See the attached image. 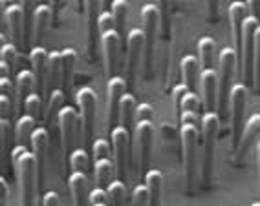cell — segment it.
Listing matches in <instances>:
<instances>
[{"mask_svg": "<svg viewBox=\"0 0 260 206\" xmlns=\"http://www.w3.org/2000/svg\"><path fill=\"white\" fill-rule=\"evenodd\" d=\"M15 172H17V183H19V199L20 206H35V160L31 151L26 146H17L11 151Z\"/></svg>", "mask_w": 260, "mask_h": 206, "instance_id": "1", "label": "cell"}, {"mask_svg": "<svg viewBox=\"0 0 260 206\" xmlns=\"http://www.w3.org/2000/svg\"><path fill=\"white\" fill-rule=\"evenodd\" d=\"M202 137H204V157H202V181L207 186L213 175V159L214 146H216V135L220 128V115L216 111H205L200 119Z\"/></svg>", "mask_w": 260, "mask_h": 206, "instance_id": "2", "label": "cell"}, {"mask_svg": "<svg viewBox=\"0 0 260 206\" xmlns=\"http://www.w3.org/2000/svg\"><path fill=\"white\" fill-rule=\"evenodd\" d=\"M260 40V28L258 19L255 17H246L242 22V77H244V86H253V55H255V44Z\"/></svg>", "mask_w": 260, "mask_h": 206, "instance_id": "3", "label": "cell"}, {"mask_svg": "<svg viewBox=\"0 0 260 206\" xmlns=\"http://www.w3.org/2000/svg\"><path fill=\"white\" fill-rule=\"evenodd\" d=\"M181 155H183V168H185L187 188L192 190L196 177V146L200 139V126L198 124L180 122Z\"/></svg>", "mask_w": 260, "mask_h": 206, "instance_id": "4", "label": "cell"}, {"mask_svg": "<svg viewBox=\"0 0 260 206\" xmlns=\"http://www.w3.org/2000/svg\"><path fill=\"white\" fill-rule=\"evenodd\" d=\"M237 53L233 48H222L218 55V88H216V102H218L220 113H225V106H228V97L229 90H231V78L235 66H237Z\"/></svg>", "mask_w": 260, "mask_h": 206, "instance_id": "5", "label": "cell"}, {"mask_svg": "<svg viewBox=\"0 0 260 206\" xmlns=\"http://www.w3.org/2000/svg\"><path fill=\"white\" fill-rule=\"evenodd\" d=\"M141 22H143V51H145V73L150 75L154 59V44H156V33H158L159 10L156 4H145L141 8Z\"/></svg>", "mask_w": 260, "mask_h": 206, "instance_id": "6", "label": "cell"}, {"mask_svg": "<svg viewBox=\"0 0 260 206\" xmlns=\"http://www.w3.org/2000/svg\"><path fill=\"white\" fill-rule=\"evenodd\" d=\"M48 130L39 126L29 135V144H31V155L35 160V190L37 193H42L44 188V160H46V150H48Z\"/></svg>", "mask_w": 260, "mask_h": 206, "instance_id": "7", "label": "cell"}, {"mask_svg": "<svg viewBox=\"0 0 260 206\" xmlns=\"http://www.w3.org/2000/svg\"><path fill=\"white\" fill-rule=\"evenodd\" d=\"M75 102L79 106L84 137L92 144V133H93V126H95V110H98V93L88 86L79 88L77 93H75Z\"/></svg>", "mask_w": 260, "mask_h": 206, "instance_id": "8", "label": "cell"}, {"mask_svg": "<svg viewBox=\"0 0 260 206\" xmlns=\"http://www.w3.org/2000/svg\"><path fill=\"white\" fill-rule=\"evenodd\" d=\"M247 88L242 83H235L229 90L228 102L231 104V128H233V144L237 148L238 137H240V128L244 122V110H246Z\"/></svg>", "mask_w": 260, "mask_h": 206, "instance_id": "9", "label": "cell"}, {"mask_svg": "<svg viewBox=\"0 0 260 206\" xmlns=\"http://www.w3.org/2000/svg\"><path fill=\"white\" fill-rule=\"evenodd\" d=\"M112 146H114V166H116L117 179L125 183L126 166H128V146H130V132L123 126L112 128Z\"/></svg>", "mask_w": 260, "mask_h": 206, "instance_id": "10", "label": "cell"}, {"mask_svg": "<svg viewBox=\"0 0 260 206\" xmlns=\"http://www.w3.org/2000/svg\"><path fill=\"white\" fill-rule=\"evenodd\" d=\"M152 135L154 124L149 120L134 124V141H136V153L140 159V170H147L152 153Z\"/></svg>", "mask_w": 260, "mask_h": 206, "instance_id": "11", "label": "cell"}, {"mask_svg": "<svg viewBox=\"0 0 260 206\" xmlns=\"http://www.w3.org/2000/svg\"><path fill=\"white\" fill-rule=\"evenodd\" d=\"M258 132H260V115L258 113H253L247 119L246 126L242 130L240 137H238V144L235 148V155H233V160H235V164H240L244 157H246L247 151L253 148V144L256 142L258 139Z\"/></svg>", "mask_w": 260, "mask_h": 206, "instance_id": "12", "label": "cell"}, {"mask_svg": "<svg viewBox=\"0 0 260 206\" xmlns=\"http://www.w3.org/2000/svg\"><path fill=\"white\" fill-rule=\"evenodd\" d=\"M75 120H77V111L74 106H62L60 111L57 113V122H59V133H60V150H62V157H68L74 142V128Z\"/></svg>", "mask_w": 260, "mask_h": 206, "instance_id": "13", "label": "cell"}, {"mask_svg": "<svg viewBox=\"0 0 260 206\" xmlns=\"http://www.w3.org/2000/svg\"><path fill=\"white\" fill-rule=\"evenodd\" d=\"M126 93V78L114 75L107 80V124L114 126L117 122L119 99Z\"/></svg>", "mask_w": 260, "mask_h": 206, "instance_id": "14", "label": "cell"}, {"mask_svg": "<svg viewBox=\"0 0 260 206\" xmlns=\"http://www.w3.org/2000/svg\"><path fill=\"white\" fill-rule=\"evenodd\" d=\"M101 37V48H103V59H105V73L107 77H114L117 69V55H119V42L121 37L117 35L116 29L99 35Z\"/></svg>", "mask_w": 260, "mask_h": 206, "instance_id": "15", "label": "cell"}, {"mask_svg": "<svg viewBox=\"0 0 260 206\" xmlns=\"http://www.w3.org/2000/svg\"><path fill=\"white\" fill-rule=\"evenodd\" d=\"M126 77L128 80H134L138 60H140L141 51H143V31L141 28H132L126 35Z\"/></svg>", "mask_w": 260, "mask_h": 206, "instance_id": "16", "label": "cell"}, {"mask_svg": "<svg viewBox=\"0 0 260 206\" xmlns=\"http://www.w3.org/2000/svg\"><path fill=\"white\" fill-rule=\"evenodd\" d=\"M4 19L6 24H8V29H10L11 40H13L11 44L19 46L20 42L24 40V4H10L4 10Z\"/></svg>", "mask_w": 260, "mask_h": 206, "instance_id": "17", "label": "cell"}, {"mask_svg": "<svg viewBox=\"0 0 260 206\" xmlns=\"http://www.w3.org/2000/svg\"><path fill=\"white\" fill-rule=\"evenodd\" d=\"M46 59L48 51L42 46H33L29 51V64H31L33 80H35V93L41 95L44 92V71H46Z\"/></svg>", "mask_w": 260, "mask_h": 206, "instance_id": "18", "label": "cell"}, {"mask_svg": "<svg viewBox=\"0 0 260 206\" xmlns=\"http://www.w3.org/2000/svg\"><path fill=\"white\" fill-rule=\"evenodd\" d=\"M246 4L244 2H231L229 4V20H231V29H233V42H235V53H237V60L240 59V48H242V22L246 19Z\"/></svg>", "mask_w": 260, "mask_h": 206, "instance_id": "19", "label": "cell"}, {"mask_svg": "<svg viewBox=\"0 0 260 206\" xmlns=\"http://www.w3.org/2000/svg\"><path fill=\"white\" fill-rule=\"evenodd\" d=\"M202 93H204V108L205 111H214L216 108V88H218V77L214 69H204L200 75Z\"/></svg>", "mask_w": 260, "mask_h": 206, "instance_id": "20", "label": "cell"}, {"mask_svg": "<svg viewBox=\"0 0 260 206\" xmlns=\"http://www.w3.org/2000/svg\"><path fill=\"white\" fill-rule=\"evenodd\" d=\"M60 55V73H59V83L62 92H68L72 86V78H74V68L75 60H77V53L74 48H64L62 51H59Z\"/></svg>", "mask_w": 260, "mask_h": 206, "instance_id": "21", "label": "cell"}, {"mask_svg": "<svg viewBox=\"0 0 260 206\" xmlns=\"http://www.w3.org/2000/svg\"><path fill=\"white\" fill-rule=\"evenodd\" d=\"M51 6L48 4H39L35 10H33V40H35V46H41V40L44 37L46 29L50 28L51 22Z\"/></svg>", "mask_w": 260, "mask_h": 206, "instance_id": "22", "label": "cell"}, {"mask_svg": "<svg viewBox=\"0 0 260 206\" xmlns=\"http://www.w3.org/2000/svg\"><path fill=\"white\" fill-rule=\"evenodd\" d=\"M163 174L159 170L145 172V188H147V206H161Z\"/></svg>", "mask_w": 260, "mask_h": 206, "instance_id": "23", "label": "cell"}, {"mask_svg": "<svg viewBox=\"0 0 260 206\" xmlns=\"http://www.w3.org/2000/svg\"><path fill=\"white\" fill-rule=\"evenodd\" d=\"M59 73H60V55L59 51H50L46 59V71H44V92L46 97L50 95L59 84Z\"/></svg>", "mask_w": 260, "mask_h": 206, "instance_id": "24", "label": "cell"}, {"mask_svg": "<svg viewBox=\"0 0 260 206\" xmlns=\"http://www.w3.org/2000/svg\"><path fill=\"white\" fill-rule=\"evenodd\" d=\"M68 186L74 195L75 206H84L86 197H88V177L83 172H72L70 179H68Z\"/></svg>", "mask_w": 260, "mask_h": 206, "instance_id": "25", "label": "cell"}, {"mask_svg": "<svg viewBox=\"0 0 260 206\" xmlns=\"http://www.w3.org/2000/svg\"><path fill=\"white\" fill-rule=\"evenodd\" d=\"M198 59L194 55H185L180 60V68H181V78H183V86L192 92V88L196 86V75H198Z\"/></svg>", "mask_w": 260, "mask_h": 206, "instance_id": "26", "label": "cell"}, {"mask_svg": "<svg viewBox=\"0 0 260 206\" xmlns=\"http://www.w3.org/2000/svg\"><path fill=\"white\" fill-rule=\"evenodd\" d=\"M134 111H136V97L132 93H125L119 99V108H117V119L121 120L119 126L128 130L132 120H134Z\"/></svg>", "mask_w": 260, "mask_h": 206, "instance_id": "27", "label": "cell"}, {"mask_svg": "<svg viewBox=\"0 0 260 206\" xmlns=\"http://www.w3.org/2000/svg\"><path fill=\"white\" fill-rule=\"evenodd\" d=\"M35 80H33V73L29 69H20L17 73V83H15V93H17V104L22 106L24 99L31 93Z\"/></svg>", "mask_w": 260, "mask_h": 206, "instance_id": "28", "label": "cell"}, {"mask_svg": "<svg viewBox=\"0 0 260 206\" xmlns=\"http://www.w3.org/2000/svg\"><path fill=\"white\" fill-rule=\"evenodd\" d=\"M35 130V119L31 115H20L17 124H15V139L19 146H26L29 142V135Z\"/></svg>", "mask_w": 260, "mask_h": 206, "instance_id": "29", "label": "cell"}, {"mask_svg": "<svg viewBox=\"0 0 260 206\" xmlns=\"http://www.w3.org/2000/svg\"><path fill=\"white\" fill-rule=\"evenodd\" d=\"M105 192H107V204L108 206H125L126 184L123 183V181L114 179L112 183L107 184Z\"/></svg>", "mask_w": 260, "mask_h": 206, "instance_id": "30", "label": "cell"}, {"mask_svg": "<svg viewBox=\"0 0 260 206\" xmlns=\"http://www.w3.org/2000/svg\"><path fill=\"white\" fill-rule=\"evenodd\" d=\"M214 50H216V42L213 37H202L198 40V51H200V60L204 69H213L214 62Z\"/></svg>", "mask_w": 260, "mask_h": 206, "instance_id": "31", "label": "cell"}, {"mask_svg": "<svg viewBox=\"0 0 260 206\" xmlns=\"http://www.w3.org/2000/svg\"><path fill=\"white\" fill-rule=\"evenodd\" d=\"M112 19H114V26H116L117 35H123L125 33L126 26V15H128V2L125 0H114L112 2Z\"/></svg>", "mask_w": 260, "mask_h": 206, "instance_id": "32", "label": "cell"}, {"mask_svg": "<svg viewBox=\"0 0 260 206\" xmlns=\"http://www.w3.org/2000/svg\"><path fill=\"white\" fill-rule=\"evenodd\" d=\"M112 166H114V162H112L110 157L93 160V177H95V183H98L99 188H105L108 184V179H110V174H112Z\"/></svg>", "mask_w": 260, "mask_h": 206, "instance_id": "33", "label": "cell"}, {"mask_svg": "<svg viewBox=\"0 0 260 206\" xmlns=\"http://www.w3.org/2000/svg\"><path fill=\"white\" fill-rule=\"evenodd\" d=\"M46 99L48 101H46V113H44V117H46V120H50V119H53V117H57L60 108L64 106L66 93L62 92V90H59V88H55Z\"/></svg>", "mask_w": 260, "mask_h": 206, "instance_id": "34", "label": "cell"}, {"mask_svg": "<svg viewBox=\"0 0 260 206\" xmlns=\"http://www.w3.org/2000/svg\"><path fill=\"white\" fill-rule=\"evenodd\" d=\"M88 8V53L90 57L95 55V38H98V22H95V10L98 2H86Z\"/></svg>", "mask_w": 260, "mask_h": 206, "instance_id": "35", "label": "cell"}, {"mask_svg": "<svg viewBox=\"0 0 260 206\" xmlns=\"http://www.w3.org/2000/svg\"><path fill=\"white\" fill-rule=\"evenodd\" d=\"M200 108H202V101L194 92L183 93V97H181V101H180V113L181 111H189V113L200 115ZM178 117H180V115H178Z\"/></svg>", "mask_w": 260, "mask_h": 206, "instance_id": "36", "label": "cell"}, {"mask_svg": "<svg viewBox=\"0 0 260 206\" xmlns=\"http://www.w3.org/2000/svg\"><path fill=\"white\" fill-rule=\"evenodd\" d=\"M68 159H70V166L74 172H83V174H86V170H88V153H86V150L77 148V150L72 151Z\"/></svg>", "mask_w": 260, "mask_h": 206, "instance_id": "37", "label": "cell"}, {"mask_svg": "<svg viewBox=\"0 0 260 206\" xmlns=\"http://www.w3.org/2000/svg\"><path fill=\"white\" fill-rule=\"evenodd\" d=\"M24 108H26V115H31L33 119L37 120V115L42 111V99L41 95H37L35 92L29 93L26 99H24Z\"/></svg>", "mask_w": 260, "mask_h": 206, "instance_id": "38", "label": "cell"}, {"mask_svg": "<svg viewBox=\"0 0 260 206\" xmlns=\"http://www.w3.org/2000/svg\"><path fill=\"white\" fill-rule=\"evenodd\" d=\"M154 119V108L149 102H141V104H136V111H134V120L136 122H143V120H149L152 122Z\"/></svg>", "mask_w": 260, "mask_h": 206, "instance_id": "39", "label": "cell"}, {"mask_svg": "<svg viewBox=\"0 0 260 206\" xmlns=\"http://www.w3.org/2000/svg\"><path fill=\"white\" fill-rule=\"evenodd\" d=\"M108 155H110V144H108L107 139H98V141L92 142V157H93V160L107 159Z\"/></svg>", "mask_w": 260, "mask_h": 206, "instance_id": "40", "label": "cell"}, {"mask_svg": "<svg viewBox=\"0 0 260 206\" xmlns=\"http://www.w3.org/2000/svg\"><path fill=\"white\" fill-rule=\"evenodd\" d=\"M17 57H19V50H17V46H15V44H11V42H6L4 48L0 50V60H2V62H6V64L11 68V66L15 64Z\"/></svg>", "mask_w": 260, "mask_h": 206, "instance_id": "41", "label": "cell"}, {"mask_svg": "<svg viewBox=\"0 0 260 206\" xmlns=\"http://www.w3.org/2000/svg\"><path fill=\"white\" fill-rule=\"evenodd\" d=\"M88 206H108L107 204V192H105V188H92L88 193Z\"/></svg>", "mask_w": 260, "mask_h": 206, "instance_id": "42", "label": "cell"}, {"mask_svg": "<svg viewBox=\"0 0 260 206\" xmlns=\"http://www.w3.org/2000/svg\"><path fill=\"white\" fill-rule=\"evenodd\" d=\"M95 22H98L99 35L110 31V29H116V26H114V19H112L110 11H101V13H99V17L95 19Z\"/></svg>", "mask_w": 260, "mask_h": 206, "instance_id": "43", "label": "cell"}, {"mask_svg": "<svg viewBox=\"0 0 260 206\" xmlns=\"http://www.w3.org/2000/svg\"><path fill=\"white\" fill-rule=\"evenodd\" d=\"M130 206H147V188L145 184H136L130 197Z\"/></svg>", "mask_w": 260, "mask_h": 206, "instance_id": "44", "label": "cell"}, {"mask_svg": "<svg viewBox=\"0 0 260 206\" xmlns=\"http://www.w3.org/2000/svg\"><path fill=\"white\" fill-rule=\"evenodd\" d=\"M11 115V99L6 95H0V119L8 120Z\"/></svg>", "mask_w": 260, "mask_h": 206, "instance_id": "45", "label": "cell"}, {"mask_svg": "<svg viewBox=\"0 0 260 206\" xmlns=\"http://www.w3.org/2000/svg\"><path fill=\"white\" fill-rule=\"evenodd\" d=\"M42 206H60V197L55 190H50L42 195Z\"/></svg>", "mask_w": 260, "mask_h": 206, "instance_id": "46", "label": "cell"}, {"mask_svg": "<svg viewBox=\"0 0 260 206\" xmlns=\"http://www.w3.org/2000/svg\"><path fill=\"white\" fill-rule=\"evenodd\" d=\"M189 92L183 84H178L176 88H174V92H172V97H174V106H176V111L178 115H180V101H181V97H183V93Z\"/></svg>", "mask_w": 260, "mask_h": 206, "instance_id": "47", "label": "cell"}, {"mask_svg": "<svg viewBox=\"0 0 260 206\" xmlns=\"http://www.w3.org/2000/svg\"><path fill=\"white\" fill-rule=\"evenodd\" d=\"M13 93V83H11V78H0V95H6L10 97Z\"/></svg>", "mask_w": 260, "mask_h": 206, "instance_id": "48", "label": "cell"}, {"mask_svg": "<svg viewBox=\"0 0 260 206\" xmlns=\"http://www.w3.org/2000/svg\"><path fill=\"white\" fill-rule=\"evenodd\" d=\"M6 128H8V120L0 119V160L4 157V135H6Z\"/></svg>", "mask_w": 260, "mask_h": 206, "instance_id": "49", "label": "cell"}, {"mask_svg": "<svg viewBox=\"0 0 260 206\" xmlns=\"http://www.w3.org/2000/svg\"><path fill=\"white\" fill-rule=\"evenodd\" d=\"M8 202V183L4 177H0V206H6Z\"/></svg>", "mask_w": 260, "mask_h": 206, "instance_id": "50", "label": "cell"}, {"mask_svg": "<svg viewBox=\"0 0 260 206\" xmlns=\"http://www.w3.org/2000/svg\"><path fill=\"white\" fill-rule=\"evenodd\" d=\"M10 77V66L0 60V78H8Z\"/></svg>", "mask_w": 260, "mask_h": 206, "instance_id": "51", "label": "cell"}, {"mask_svg": "<svg viewBox=\"0 0 260 206\" xmlns=\"http://www.w3.org/2000/svg\"><path fill=\"white\" fill-rule=\"evenodd\" d=\"M247 8L251 10L249 17H255V19H256V11H258V2H246V10H247Z\"/></svg>", "mask_w": 260, "mask_h": 206, "instance_id": "52", "label": "cell"}, {"mask_svg": "<svg viewBox=\"0 0 260 206\" xmlns=\"http://www.w3.org/2000/svg\"><path fill=\"white\" fill-rule=\"evenodd\" d=\"M216 11H218V2H209V15L213 20H216Z\"/></svg>", "mask_w": 260, "mask_h": 206, "instance_id": "53", "label": "cell"}, {"mask_svg": "<svg viewBox=\"0 0 260 206\" xmlns=\"http://www.w3.org/2000/svg\"><path fill=\"white\" fill-rule=\"evenodd\" d=\"M4 44H6V35L4 33H0V50L4 48Z\"/></svg>", "mask_w": 260, "mask_h": 206, "instance_id": "54", "label": "cell"}, {"mask_svg": "<svg viewBox=\"0 0 260 206\" xmlns=\"http://www.w3.org/2000/svg\"><path fill=\"white\" fill-rule=\"evenodd\" d=\"M2 4H4V2H0V13H4V11H2Z\"/></svg>", "mask_w": 260, "mask_h": 206, "instance_id": "55", "label": "cell"}, {"mask_svg": "<svg viewBox=\"0 0 260 206\" xmlns=\"http://www.w3.org/2000/svg\"><path fill=\"white\" fill-rule=\"evenodd\" d=\"M251 206H260V202H253V204H251Z\"/></svg>", "mask_w": 260, "mask_h": 206, "instance_id": "56", "label": "cell"}]
</instances>
